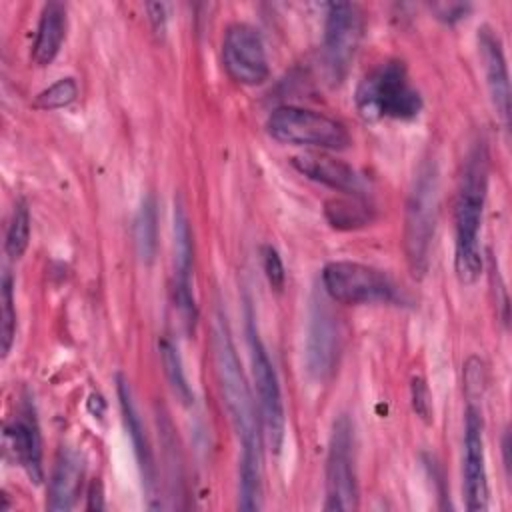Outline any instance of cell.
<instances>
[{
  "instance_id": "obj_27",
  "label": "cell",
  "mask_w": 512,
  "mask_h": 512,
  "mask_svg": "<svg viewBox=\"0 0 512 512\" xmlns=\"http://www.w3.org/2000/svg\"><path fill=\"white\" fill-rule=\"evenodd\" d=\"M410 390H412V408H414V412L424 422H430V418H432V396H430V390L426 386V380L422 376H414Z\"/></svg>"
},
{
  "instance_id": "obj_19",
  "label": "cell",
  "mask_w": 512,
  "mask_h": 512,
  "mask_svg": "<svg viewBox=\"0 0 512 512\" xmlns=\"http://www.w3.org/2000/svg\"><path fill=\"white\" fill-rule=\"evenodd\" d=\"M66 26V6L62 2H46L42 6L32 44V62L36 66H48L54 62L66 38Z\"/></svg>"
},
{
  "instance_id": "obj_30",
  "label": "cell",
  "mask_w": 512,
  "mask_h": 512,
  "mask_svg": "<svg viewBox=\"0 0 512 512\" xmlns=\"http://www.w3.org/2000/svg\"><path fill=\"white\" fill-rule=\"evenodd\" d=\"M434 10L438 12L440 20L452 24V22L464 18L466 12L470 10V6L468 4H438V6H434Z\"/></svg>"
},
{
  "instance_id": "obj_15",
  "label": "cell",
  "mask_w": 512,
  "mask_h": 512,
  "mask_svg": "<svg viewBox=\"0 0 512 512\" xmlns=\"http://www.w3.org/2000/svg\"><path fill=\"white\" fill-rule=\"evenodd\" d=\"M478 48L480 60L486 76V88L496 116L502 120L504 128L510 126V80L508 66L498 34L490 26L478 28Z\"/></svg>"
},
{
  "instance_id": "obj_10",
  "label": "cell",
  "mask_w": 512,
  "mask_h": 512,
  "mask_svg": "<svg viewBox=\"0 0 512 512\" xmlns=\"http://www.w3.org/2000/svg\"><path fill=\"white\" fill-rule=\"evenodd\" d=\"M222 64L238 84L258 86L266 82L270 66L260 32L246 22L230 24L222 38Z\"/></svg>"
},
{
  "instance_id": "obj_8",
  "label": "cell",
  "mask_w": 512,
  "mask_h": 512,
  "mask_svg": "<svg viewBox=\"0 0 512 512\" xmlns=\"http://www.w3.org/2000/svg\"><path fill=\"white\" fill-rule=\"evenodd\" d=\"M358 508V482L354 470V428L348 416L332 424L326 456V504L324 510Z\"/></svg>"
},
{
  "instance_id": "obj_1",
  "label": "cell",
  "mask_w": 512,
  "mask_h": 512,
  "mask_svg": "<svg viewBox=\"0 0 512 512\" xmlns=\"http://www.w3.org/2000/svg\"><path fill=\"white\" fill-rule=\"evenodd\" d=\"M212 350L220 394L240 442L238 508L258 510L262 506V420L222 312L214 322Z\"/></svg>"
},
{
  "instance_id": "obj_7",
  "label": "cell",
  "mask_w": 512,
  "mask_h": 512,
  "mask_svg": "<svg viewBox=\"0 0 512 512\" xmlns=\"http://www.w3.org/2000/svg\"><path fill=\"white\" fill-rule=\"evenodd\" d=\"M246 336L250 348V362H252V376L256 386V404L262 420V430L268 436V442L274 452H280L284 442L286 430V416H284V402L280 382L274 370V364L266 352V346L258 334L254 314L250 306H246Z\"/></svg>"
},
{
  "instance_id": "obj_13",
  "label": "cell",
  "mask_w": 512,
  "mask_h": 512,
  "mask_svg": "<svg viewBox=\"0 0 512 512\" xmlns=\"http://www.w3.org/2000/svg\"><path fill=\"white\" fill-rule=\"evenodd\" d=\"M464 496L470 512H484L488 508L490 490L484 456V420L474 404L464 412Z\"/></svg>"
},
{
  "instance_id": "obj_21",
  "label": "cell",
  "mask_w": 512,
  "mask_h": 512,
  "mask_svg": "<svg viewBox=\"0 0 512 512\" xmlns=\"http://www.w3.org/2000/svg\"><path fill=\"white\" fill-rule=\"evenodd\" d=\"M324 216L336 230H356L372 222L374 210L364 196L346 194V198L328 200L324 204Z\"/></svg>"
},
{
  "instance_id": "obj_9",
  "label": "cell",
  "mask_w": 512,
  "mask_h": 512,
  "mask_svg": "<svg viewBox=\"0 0 512 512\" xmlns=\"http://www.w3.org/2000/svg\"><path fill=\"white\" fill-rule=\"evenodd\" d=\"M364 30V18L356 4L332 2L328 4L324 22L322 60L332 82H342L358 52Z\"/></svg>"
},
{
  "instance_id": "obj_29",
  "label": "cell",
  "mask_w": 512,
  "mask_h": 512,
  "mask_svg": "<svg viewBox=\"0 0 512 512\" xmlns=\"http://www.w3.org/2000/svg\"><path fill=\"white\" fill-rule=\"evenodd\" d=\"M146 12H148V20L152 24L154 34L162 38L166 34V24H168L166 6L162 2H150V4H146Z\"/></svg>"
},
{
  "instance_id": "obj_31",
  "label": "cell",
  "mask_w": 512,
  "mask_h": 512,
  "mask_svg": "<svg viewBox=\"0 0 512 512\" xmlns=\"http://www.w3.org/2000/svg\"><path fill=\"white\" fill-rule=\"evenodd\" d=\"M86 508L88 510H102L104 508V488H102V482L100 478H94L90 482V488H88V496H86Z\"/></svg>"
},
{
  "instance_id": "obj_24",
  "label": "cell",
  "mask_w": 512,
  "mask_h": 512,
  "mask_svg": "<svg viewBox=\"0 0 512 512\" xmlns=\"http://www.w3.org/2000/svg\"><path fill=\"white\" fill-rule=\"evenodd\" d=\"M0 306H2V322H0V350L2 356L6 358L12 342H14V334H16V310H14V284H12V276L10 272L2 274V282H0Z\"/></svg>"
},
{
  "instance_id": "obj_2",
  "label": "cell",
  "mask_w": 512,
  "mask_h": 512,
  "mask_svg": "<svg viewBox=\"0 0 512 512\" xmlns=\"http://www.w3.org/2000/svg\"><path fill=\"white\" fill-rule=\"evenodd\" d=\"M488 192V150L478 140L470 148L454 204V270L462 284H474L482 272L480 228Z\"/></svg>"
},
{
  "instance_id": "obj_11",
  "label": "cell",
  "mask_w": 512,
  "mask_h": 512,
  "mask_svg": "<svg viewBox=\"0 0 512 512\" xmlns=\"http://www.w3.org/2000/svg\"><path fill=\"white\" fill-rule=\"evenodd\" d=\"M340 356V328L338 318L322 300H312L306 326L304 360L308 374L324 382L334 374Z\"/></svg>"
},
{
  "instance_id": "obj_20",
  "label": "cell",
  "mask_w": 512,
  "mask_h": 512,
  "mask_svg": "<svg viewBox=\"0 0 512 512\" xmlns=\"http://www.w3.org/2000/svg\"><path fill=\"white\" fill-rule=\"evenodd\" d=\"M134 244L140 262L152 264L158 250V204L154 194H146L134 218Z\"/></svg>"
},
{
  "instance_id": "obj_16",
  "label": "cell",
  "mask_w": 512,
  "mask_h": 512,
  "mask_svg": "<svg viewBox=\"0 0 512 512\" xmlns=\"http://www.w3.org/2000/svg\"><path fill=\"white\" fill-rule=\"evenodd\" d=\"M292 166L306 178L320 182L332 190H338L350 196H364L366 192V182L362 174L338 158L318 154V152H306V154L294 156Z\"/></svg>"
},
{
  "instance_id": "obj_23",
  "label": "cell",
  "mask_w": 512,
  "mask_h": 512,
  "mask_svg": "<svg viewBox=\"0 0 512 512\" xmlns=\"http://www.w3.org/2000/svg\"><path fill=\"white\" fill-rule=\"evenodd\" d=\"M28 240H30V208L24 198H18L12 208V216L6 230V242H4L6 254L12 260L22 258V254L28 248Z\"/></svg>"
},
{
  "instance_id": "obj_14",
  "label": "cell",
  "mask_w": 512,
  "mask_h": 512,
  "mask_svg": "<svg viewBox=\"0 0 512 512\" xmlns=\"http://www.w3.org/2000/svg\"><path fill=\"white\" fill-rule=\"evenodd\" d=\"M4 438L22 466V470L28 474L30 482L40 484L44 478V466H42V436L40 426L34 416L32 406L26 402L16 412V416L6 424Z\"/></svg>"
},
{
  "instance_id": "obj_25",
  "label": "cell",
  "mask_w": 512,
  "mask_h": 512,
  "mask_svg": "<svg viewBox=\"0 0 512 512\" xmlns=\"http://www.w3.org/2000/svg\"><path fill=\"white\" fill-rule=\"evenodd\" d=\"M78 96V84L74 78H60L56 80L52 86H48L46 90H42L36 100L34 106L42 108V110H56V108H64L68 104H72Z\"/></svg>"
},
{
  "instance_id": "obj_17",
  "label": "cell",
  "mask_w": 512,
  "mask_h": 512,
  "mask_svg": "<svg viewBox=\"0 0 512 512\" xmlns=\"http://www.w3.org/2000/svg\"><path fill=\"white\" fill-rule=\"evenodd\" d=\"M116 394H118V402H120L122 420H124L126 432H128L132 448H134V456H136V462L140 468L142 484L152 494V490L156 486V466H154V458H152V448H150L140 412L136 408L130 382L122 374H116Z\"/></svg>"
},
{
  "instance_id": "obj_12",
  "label": "cell",
  "mask_w": 512,
  "mask_h": 512,
  "mask_svg": "<svg viewBox=\"0 0 512 512\" xmlns=\"http://www.w3.org/2000/svg\"><path fill=\"white\" fill-rule=\"evenodd\" d=\"M174 234V304L186 326V332H194L198 320V306L192 290V268H194V240L188 214L180 200L174 202L172 214Z\"/></svg>"
},
{
  "instance_id": "obj_28",
  "label": "cell",
  "mask_w": 512,
  "mask_h": 512,
  "mask_svg": "<svg viewBox=\"0 0 512 512\" xmlns=\"http://www.w3.org/2000/svg\"><path fill=\"white\" fill-rule=\"evenodd\" d=\"M482 388H484V366L476 356H472L464 364V390L470 402L474 400V396L482 392Z\"/></svg>"
},
{
  "instance_id": "obj_18",
  "label": "cell",
  "mask_w": 512,
  "mask_h": 512,
  "mask_svg": "<svg viewBox=\"0 0 512 512\" xmlns=\"http://www.w3.org/2000/svg\"><path fill=\"white\" fill-rule=\"evenodd\" d=\"M84 476V460L82 456L70 448L62 446L54 460V468L48 482V498L46 508L54 512H66L74 508Z\"/></svg>"
},
{
  "instance_id": "obj_32",
  "label": "cell",
  "mask_w": 512,
  "mask_h": 512,
  "mask_svg": "<svg viewBox=\"0 0 512 512\" xmlns=\"http://www.w3.org/2000/svg\"><path fill=\"white\" fill-rule=\"evenodd\" d=\"M508 452H510V434H508V430H506L504 436H502V460H504L506 472L510 470V456H508Z\"/></svg>"
},
{
  "instance_id": "obj_3",
  "label": "cell",
  "mask_w": 512,
  "mask_h": 512,
  "mask_svg": "<svg viewBox=\"0 0 512 512\" xmlns=\"http://www.w3.org/2000/svg\"><path fill=\"white\" fill-rule=\"evenodd\" d=\"M356 110L364 120H414L422 112V96L412 86L402 60L390 58L372 68L356 86Z\"/></svg>"
},
{
  "instance_id": "obj_4",
  "label": "cell",
  "mask_w": 512,
  "mask_h": 512,
  "mask_svg": "<svg viewBox=\"0 0 512 512\" xmlns=\"http://www.w3.org/2000/svg\"><path fill=\"white\" fill-rule=\"evenodd\" d=\"M438 202V168L434 162H424L414 176L404 214V252L412 274L418 278L428 270V254L436 230Z\"/></svg>"
},
{
  "instance_id": "obj_26",
  "label": "cell",
  "mask_w": 512,
  "mask_h": 512,
  "mask_svg": "<svg viewBox=\"0 0 512 512\" xmlns=\"http://www.w3.org/2000/svg\"><path fill=\"white\" fill-rule=\"evenodd\" d=\"M260 254H262V268H264V274L268 278V284L280 292L284 288V280H286V272H284V264H282V258L278 254V250L270 244H264L260 248Z\"/></svg>"
},
{
  "instance_id": "obj_5",
  "label": "cell",
  "mask_w": 512,
  "mask_h": 512,
  "mask_svg": "<svg viewBox=\"0 0 512 512\" xmlns=\"http://www.w3.org/2000/svg\"><path fill=\"white\" fill-rule=\"evenodd\" d=\"M268 134L292 146H308L318 150H344L352 138L346 126L324 114L302 106H278L266 120Z\"/></svg>"
},
{
  "instance_id": "obj_6",
  "label": "cell",
  "mask_w": 512,
  "mask_h": 512,
  "mask_svg": "<svg viewBox=\"0 0 512 512\" xmlns=\"http://www.w3.org/2000/svg\"><path fill=\"white\" fill-rule=\"evenodd\" d=\"M322 286L330 300L358 306V304H396L402 300L398 286L382 270L350 262L336 260L322 268Z\"/></svg>"
},
{
  "instance_id": "obj_22",
  "label": "cell",
  "mask_w": 512,
  "mask_h": 512,
  "mask_svg": "<svg viewBox=\"0 0 512 512\" xmlns=\"http://www.w3.org/2000/svg\"><path fill=\"white\" fill-rule=\"evenodd\" d=\"M160 354H162V366H164V372H166V378H168V384H170L174 396L184 406H190L194 402V392L188 384L184 364H182L176 344L170 338H164L160 342Z\"/></svg>"
}]
</instances>
